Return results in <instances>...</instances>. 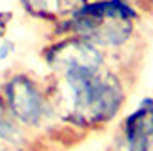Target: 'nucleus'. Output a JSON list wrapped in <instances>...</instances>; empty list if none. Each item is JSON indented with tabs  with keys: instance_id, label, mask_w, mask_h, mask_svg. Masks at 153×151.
Here are the masks:
<instances>
[{
	"instance_id": "obj_1",
	"label": "nucleus",
	"mask_w": 153,
	"mask_h": 151,
	"mask_svg": "<svg viewBox=\"0 0 153 151\" xmlns=\"http://www.w3.org/2000/svg\"><path fill=\"white\" fill-rule=\"evenodd\" d=\"M59 122L86 137L115 122L129 97V75L97 46L75 35L51 38L40 51Z\"/></svg>"
},
{
	"instance_id": "obj_2",
	"label": "nucleus",
	"mask_w": 153,
	"mask_h": 151,
	"mask_svg": "<svg viewBox=\"0 0 153 151\" xmlns=\"http://www.w3.org/2000/svg\"><path fill=\"white\" fill-rule=\"evenodd\" d=\"M144 11L133 0H82L53 35H75L102 49L113 66L131 75L142 44Z\"/></svg>"
},
{
	"instance_id": "obj_3",
	"label": "nucleus",
	"mask_w": 153,
	"mask_h": 151,
	"mask_svg": "<svg viewBox=\"0 0 153 151\" xmlns=\"http://www.w3.org/2000/svg\"><path fill=\"white\" fill-rule=\"evenodd\" d=\"M0 95L11 115L36 140L55 135L60 127L46 78L24 69L9 71L0 82Z\"/></svg>"
},
{
	"instance_id": "obj_4",
	"label": "nucleus",
	"mask_w": 153,
	"mask_h": 151,
	"mask_svg": "<svg viewBox=\"0 0 153 151\" xmlns=\"http://www.w3.org/2000/svg\"><path fill=\"white\" fill-rule=\"evenodd\" d=\"M120 146L124 151H153V97H142L137 106L126 113L120 129Z\"/></svg>"
},
{
	"instance_id": "obj_5",
	"label": "nucleus",
	"mask_w": 153,
	"mask_h": 151,
	"mask_svg": "<svg viewBox=\"0 0 153 151\" xmlns=\"http://www.w3.org/2000/svg\"><path fill=\"white\" fill-rule=\"evenodd\" d=\"M16 2L27 16L56 26L80 4V0H16Z\"/></svg>"
},
{
	"instance_id": "obj_6",
	"label": "nucleus",
	"mask_w": 153,
	"mask_h": 151,
	"mask_svg": "<svg viewBox=\"0 0 153 151\" xmlns=\"http://www.w3.org/2000/svg\"><path fill=\"white\" fill-rule=\"evenodd\" d=\"M0 142L7 146H18V147L33 146L36 142V138L29 131H26L20 126V122L11 115L2 95H0Z\"/></svg>"
},
{
	"instance_id": "obj_7",
	"label": "nucleus",
	"mask_w": 153,
	"mask_h": 151,
	"mask_svg": "<svg viewBox=\"0 0 153 151\" xmlns=\"http://www.w3.org/2000/svg\"><path fill=\"white\" fill-rule=\"evenodd\" d=\"M13 20H15V13L11 9H0V42L6 38Z\"/></svg>"
},
{
	"instance_id": "obj_8",
	"label": "nucleus",
	"mask_w": 153,
	"mask_h": 151,
	"mask_svg": "<svg viewBox=\"0 0 153 151\" xmlns=\"http://www.w3.org/2000/svg\"><path fill=\"white\" fill-rule=\"evenodd\" d=\"M15 53H16V42L6 36V38L0 42V62L9 60L11 56H15Z\"/></svg>"
},
{
	"instance_id": "obj_9",
	"label": "nucleus",
	"mask_w": 153,
	"mask_h": 151,
	"mask_svg": "<svg viewBox=\"0 0 153 151\" xmlns=\"http://www.w3.org/2000/svg\"><path fill=\"white\" fill-rule=\"evenodd\" d=\"M0 151H35V146H26V147H18V146H7L0 142Z\"/></svg>"
},
{
	"instance_id": "obj_10",
	"label": "nucleus",
	"mask_w": 153,
	"mask_h": 151,
	"mask_svg": "<svg viewBox=\"0 0 153 151\" xmlns=\"http://www.w3.org/2000/svg\"><path fill=\"white\" fill-rule=\"evenodd\" d=\"M144 13H149V11H153V0H133Z\"/></svg>"
}]
</instances>
